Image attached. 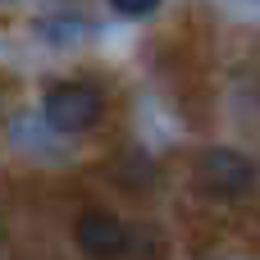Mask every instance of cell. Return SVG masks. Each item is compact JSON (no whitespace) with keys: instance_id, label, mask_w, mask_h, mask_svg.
<instances>
[{"instance_id":"cell-6","label":"cell","mask_w":260,"mask_h":260,"mask_svg":"<svg viewBox=\"0 0 260 260\" xmlns=\"http://www.w3.org/2000/svg\"><path fill=\"white\" fill-rule=\"evenodd\" d=\"M238 5H247V9H260V0H238Z\"/></svg>"},{"instance_id":"cell-1","label":"cell","mask_w":260,"mask_h":260,"mask_svg":"<svg viewBox=\"0 0 260 260\" xmlns=\"http://www.w3.org/2000/svg\"><path fill=\"white\" fill-rule=\"evenodd\" d=\"M101 110H105V101L87 82H59L46 91V105H41V114L55 133H87L101 119Z\"/></svg>"},{"instance_id":"cell-7","label":"cell","mask_w":260,"mask_h":260,"mask_svg":"<svg viewBox=\"0 0 260 260\" xmlns=\"http://www.w3.org/2000/svg\"><path fill=\"white\" fill-rule=\"evenodd\" d=\"M0 233H5V229H0Z\"/></svg>"},{"instance_id":"cell-3","label":"cell","mask_w":260,"mask_h":260,"mask_svg":"<svg viewBox=\"0 0 260 260\" xmlns=\"http://www.w3.org/2000/svg\"><path fill=\"white\" fill-rule=\"evenodd\" d=\"M73 233H78V247L91 260H119L128 251V242H133V233H128L114 215H105V210H87Z\"/></svg>"},{"instance_id":"cell-2","label":"cell","mask_w":260,"mask_h":260,"mask_svg":"<svg viewBox=\"0 0 260 260\" xmlns=\"http://www.w3.org/2000/svg\"><path fill=\"white\" fill-rule=\"evenodd\" d=\"M197 178H201V187H206L210 197L233 201V197H247V192L256 187V165H251L242 151L215 146V151H201V160H197Z\"/></svg>"},{"instance_id":"cell-4","label":"cell","mask_w":260,"mask_h":260,"mask_svg":"<svg viewBox=\"0 0 260 260\" xmlns=\"http://www.w3.org/2000/svg\"><path fill=\"white\" fill-rule=\"evenodd\" d=\"M82 18H73V14H59V18H46L41 23V37L46 41H73V37H82Z\"/></svg>"},{"instance_id":"cell-8","label":"cell","mask_w":260,"mask_h":260,"mask_svg":"<svg viewBox=\"0 0 260 260\" xmlns=\"http://www.w3.org/2000/svg\"><path fill=\"white\" fill-rule=\"evenodd\" d=\"M0 5H5V0H0Z\"/></svg>"},{"instance_id":"cell-5","label":"cell","mask_w":260,"mask_h":260,"mask_svg":"<svg viewBox=\"0 0 260 260\" xmlns=\"http://www.w3.org/2000/svg\"><path fill=\"white\" fill-rule=\"evenodd\" d=\"M110 9L123 14V18H146V14L160 9V0H110Z\"/></svg>"}]
</instances>
